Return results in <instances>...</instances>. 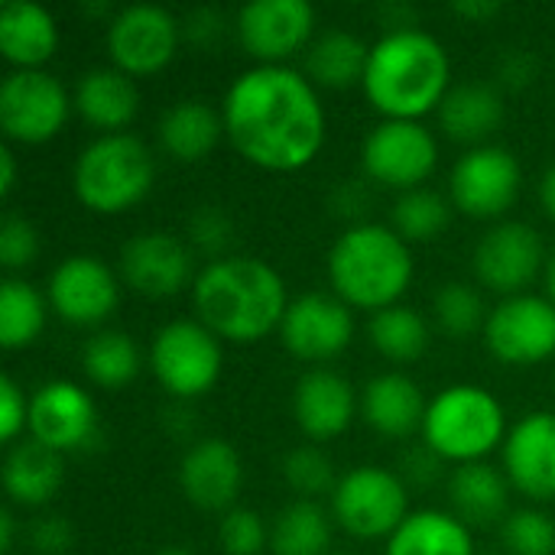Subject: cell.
<instances>
[{"label":"cell","instance_id":"cell-52","mask_svg":"<svg viewBox=\"0 0 555 555\" xmlns=\"http://www.w3.org/2000/svg\"><path fill=\"white\" fill-rule=\"evenodd\" d=\"M153 555H192L189 550H182V546H166V550H159V553Z\"/></svg>","mask_w":555,"mask_h":555},{"label":"cell","instance_id":"cell-48","mask_svg":"<svg viewBox=\"0 0 555 555\" xmlns=\"http://www.w3.org/2000/svg\"><path fill=\"white\" fill-rule=\"evenodd\" d=\"M16 189V153L10 146L0 150V195H13Z\"/></svg>","mask_w":555,"mask_h":555},{"label":"cell","instance_id":"cell-27","mask_svg":"<svg viewBox=\"0 0 555 555\" xmlns=\"http://www.w3.org/2000/svg\"><path fill=\"white\" fill-rule=\"evenodd\" d=\"M221 137V107H211L202 98H182L159 117V146L179 163H202Z\"/></svg>","mask_w":555,"mask_h":555},{"label":"cell","instance_id":"cell-7","mask_svg":"<svg viewBox=\"0 0 555 555\" xmlns=\"http://www.w3.org/2000/svg\"><path fill=\"white\" fill-rule=\"evenodd\" d=\"M146 364L169 397L189 403L218 384L224 367L221 338L198 319H172L153 335Z\"/></svg>","mask_w":555,"mask_h":555},{"label":"cell","instance_id":"cell-22","mask_svg":"<svg viewBox=\"0 0 555 555\" xmlns=\"http://www.w3.org/2000/svg\"><path fill=\"white\" fill-rule=\"evenodd\" d=\"M293 416L306 439L328 442L348 433L358 416V393L351 380L332 367H312L296 380Z\"/></svg>","mask_w":555,"mask_h":555},{"label":"cell","instance_id":"cell-50","mask_svg":"<svg viewBox=\"0 0 555 555\" xmlns=\"http://www.w3.org/2000/svg\"><path fill=\"white\" fill-rule=\"evenodd\" d=\"M16 543V517L10 511H0V553H10Z\"/></svg>","mask_w":555,"mask_h":555},{"label":"cell","instance_id":"cell-9","mask_svg":"<svg viewBox=\"0 0 555 555\" xmlns=\"http://www.w3.org/2000/svg\"><path fill=\"white\" fill-rule=\"evenodd\" d=\"M72 107V94L46 68L10 72L0 81V130L10 143H49L68 124Z\"/></svg>","mask_w":555,"mask_h":555},{"label":"cell","instance_id":"cell-44","mask_svg":"<svg viewBox=\"0 0 555 555\" xmlns=\"http://www.w3.org/2000/svg\"><path fill=\"white\" fill-rule=\"evenodd\" d=\"M29 543H33V553L65 555L75 546V527L65 517H59V514L42 517L29 530Z\"/></svg>","mask_w":555,"mask_h":555},{"label":"cell","instance_id":"cell-49","mask_svg":"<svg viewBox=\"0 0 555 555\" xmlns=\"http://www.w3.org/2000/svg\"><path fill=\"white\" fill-rule=\"evenodd\" d=\"M540 202L546 208V215L555 221V163L543 172V182H540Z\"/></svg>","mask_w":555,"mask_h":555},{"label":"cell","instance_id":"cell-2","mask_svg":"<svg viewBox=\"0 0 555 555\" xmlns=\"http://www.w3.org/2000/svg\"><path fill=\"white\" fill-rule=\"evenodd\" d=\"M289 302L280 270L247 254L208 260L192 283L198 322L231 345H254L280 332Z\"/></svg>","mask_w":555,"mask_h":555},{"label":"cell","instance_id":"cell-14","mask_svg":"<svg viewBox=\"0 0 555 555\" xmlns=\"http://www.w3.org/2000/svg\"><path fill=\"white\" fill-rule=\"evenodd\" d=\"M46 299L62 322L98 328L117 312L120 276L94 254H72L49 273Z\"/></svg>","mask_w":555,"mask_h":555},{"label":"cell","instance_id":"cell-8","mask_svg":"<svg viewBox=\"0 0 555 555\" xmlns=\"http://www.w3.org/2000/svg\"><path fill=\"white\" fill-rule=\"evenodd\" d=\"M410 517V491L400 475L380 465H361L338 478L332 491V520L358 540H390Z\"/></svg>","mask_w":555,"mask_h":555},{"label":"cell","instance_id":"cell-16","mask_svg":"<svg viewBox=\"0 0 555 555\" xmlns=\"http://www.w3.org/2000/svg\"><path fill=\"white\" fill-rule=\"evenodd\" d=\"M276 335L293 358L325 364L351 348L354 312L335 293H302L289 302Z\"/></svg>","mask_w":555,"mask_h":555},{"label":"cell","instance_id":"cell-29","mask_svg":"<svg viewBox=\"0 0 555 555\" xmlns=\"http://www.w3.org/2000/svg\"><path fill=\"white\" fill-rule=\"evenodd\" d=\"M511 481L488 462L459 465L449 478V501L465 527H491L507 520Z\"/></svg>","mask_w":555,"mask_h":555},{"label":"cell","instance_id":"cell-17","mask_svg":"<svg viewBox=\"0 0 555 555\" xmlns=\"http://www.w3.org/2000/svg\"><path fill=\"white\" fill-rule=\"evenodd\" d=\"M546 247L533 224L501 221L475 247V276L481 286L501 293L504 299L527 293V286L546 270Z\"/></svg>","mask_w":555,"mask_h":555},{"label":"cell","instance_id":"cell-11","mask_svg":"<svg viewBox=\"0 0 555 555\" xmlns=\"http://www.w3.org/2000/svg\"><path fill=\"white\" fill-rule=\"evenodd\" d=\"M524 185V169L507 146L488 143L468 150L449 176V202L468 218H504Z\"/></svg>","mask_w":555,"mask_h":555},{"label":"cell","instance_id":"cell-40","mask_svg":"<svg viewBox=\"0 0 555 555\" xmlns=\"http://www.w3.org/2000/svg\"><path fill=\"white\" fill-rule=\"evenodd\" d=\"M189 247L211 260L231 257L234 247V221L218 205H198L189 218Z\"/></svg>","mask_w":555,"mask_h":555},{"label":"cell","instance_id":"cell-24","mask_svg":"<svg viewBox=\"0 0 555 555\" xmlns=\"http://www.w3.org/2000/svg\"><path fill=\"white\" fill-rule=\"evenodd\" d=\"M361 410L367 426L384 439H410L413 433H423L429 400L410 374L384 371L364 387Z\"/></svg>","mask_w":555,"mask_h":555},{"label":"cell","instance_id":"cell-32","mask_svg":"<svg viewBox=\"0 0 555 555\" xmlns=\"http://www.w3.org/2000/svg\"><path fill=\"white\" fill-rule=\"evenodd\" d=\"M49 315V299L26 280L7 276L0 283V345L7 351H23L29 348Z\"/></svg>","mask_w":555,"mask_h":555},{"label":"cell","instance_id":"cell-13","mask_svg":"<svg viewBox=\"0 0 555 555\" xmlns=\"http://www.w3.org/2000/svg\"><path fill=\"white\" fill-rule=\"evenodd\" d=\"M488 351L511 367H533L555 354V306L546 296L520 293L491 309L485 325Z\"/></svg>","mask_w":555,"mask_h":555},{"label":"cell","instance_id":"cell-25","mask_svg":"<svg viewBox=\"0 0 555 555\" xmlns=\"http://www.w3.org/2000/svg\"><path fill=\"white\" fill-rule=\"evenodd\" d=\"M59 49L55 16L33 0H7L0 10V52L13 72L42 68Z\"/></svg>","mask_w":555,"mask_h":555},{"label":"cell","instance_id":"cell-19","mask_svg":"<svg viewBox=\"0 0 555 555\" xmlns=\"http://www.w3.org/2000/svg\"><path fill=\"white\" fill-rule=\"evenodd\" d=\"M26 436L39 446L68 455L81 452L98 439V410L88 390L75 380H49L29 397Z\"/></svg>","mask_w":555,"mask_h":555},{"label":"cell","instance_id":"cell-30","mask_svg":"<svg viewBox=\"0 0 555 555\" xmlns=\"http://www.w3.org/2000/svg\"><path fill=\"white\" fill-rule=\"evenodd\" d=\"M371 46L351 29H325L302 55V72L315 88H354L364 85Z\"/></svg>","mask_w":555,"mask_h":555},{"label":"cell","instance_id":"cell-1","mask_svg":"<svg viewBox=\"0 0 555 555\" xmlns=\"http://www.w3.org/2000/svg\"><path fill=\"white\" fill-rule=\"evenodd\" d=\"M224 137L241 159L267 172H299L325 146L328 117L319 88L293 65H250L221 101Z\"/></svg>","mask_w":555,"mask_h":555},{"label":"cell","instance_id":"cell-6","mask_svg":"<svg viewBox=\"0 0 555 555\" xmlns=\"http://www.w3.org/2000/svg\"><path fill=\"white\" fill-rule=\"evenodd\" d=\"M504 403L478 384H452L429 400L423 442L442 462H485L507 439Z\"/></svg>","mask_w":555,"mask_h":555},{"label":"cell","instance_id":"cell-36","mask_svg":"<svg viewBox=\"0 0 555 555\" xmlns=\"http://www.w3.org/2000/svg\"><path fill=\"white\" fill-rule=\"evenodd\" d=\"M449 218H452V202L426 185L403 192L393 205V231L410 247L436 241L449 228Z\"/></svg>","mask_w":555,"mask_h":555},{"label":"cell","instance_id":"cell-23","mask_svg":"<svg viewBox=\"0 0 555 555\" xmlns=\"http://www.w3.org/2000/svg\"><path fill=\"white\" fill-rule=\"evenodd\" d=\"M75 111L98 127L101 133H127V127L140 114V88L137 78L124 75L114 65L88 68L75 85Z\"/></svg>","mask_w":555,"mask_h":555},{"label":"cell","instance_id":"cell-28","mask_svg":"<svg viewBox=\"0 0 555 555\" xmlns=\"http://www.w3.org/2000/svg\"><path fill=\"white\" fill-rule=\"evenodd\" d=\"M62 478H65L62 455L39 446L29 436L23 442L10 446V452L3 459V488L10 494V501L20 507L49 504L59 494Z\"/></svg>","mask_w":555,"mask_h":555},{"label":"cell","instance_id":"cell-18","mask_svg":"<svg viewBox=\"0 0 555 555\" xmlns=\"http://www.w3.org/2000/svg\"><path fill=\"white\" fill-rule=\"evenodd\" d=\"M117 276L146 299L179 296L185 286L195 283L192 247L169 231H140L124 241L117 257Z\"/></svg>","mask_w":555,"mask_h":555},{"label":"cell","instance_id":"cell-46","mask_svg":"<svg viewBox=\"0 0 555 555\" xmlns=\"http://www.w3.org/2000/svg\"><path fill=\"white\" fill-rule=\"evenodd\" d=\"M224 26H221V16L215 13V10H198V13H192L189 16V23L182 26V33L189 36V39H195L198 46H215V39H218V33H221Z\"/></svg>","mask_w":555,"mask_h":555},{"label":"cell","instance_id":"cell-15","mask_svg":"<svg viewBox=\"0 0 555 555\" xmlns=\"http://www.w3.org/2000/svg\"><path fill=\"white\" fill-rule=\"evenodd\" d=\"M237 39L257 65H286L315 39V10L306 0H250L237 13Z\"/></svg>","mask_w":555,"mask_h":555},{"label":"cell","instance_id":"cell-51","mask_svg":"<svg viewBox=\"0 0 555 555\" xmlns=\"http://www.w3.org/2000/svg\"><path fill=\"white\" fill-rule=\"evenodd\" d=\"M546 299L555 306V254L550 257V263H546Z\"/></svg>","mask_w":555,"mask_h":555},{"label":"cell","instance_id":"cell-43","mask_svg":"<svg viewBox=\"0 0 555 555\" xmlns=\"http://www.w3.org/2000/svg\"><path fill=\"white\" fill-rule=\"evenodd\" d=\"M26 426H29V397L13 377H3L0 380V439L7 446H16Z\"/></svg>","mask_w":555,"mask_h":555},{"label":"cell","instance_id":"cell-20","mask_svg":"<svg viewBox=\"0 0 555 555\" xmlns=\"http://www.w3.org/2000/svg\"><path fill=\"white\" fill-rule=\"evenodd\" d=\"M179 488L198 511H234L244 488V462L237 449L218 436L192 442L179 462Z\"/></svg>","mask_w":555,"mask_h":555},{"label":"cell","instance_id":"cell-39","mask_svg":"<svg viewBox=\"0 0 555 555\" xmlns=\"http://www.w3.org/2000/svg\"><path fill=\"white\" fill-rule=\"evenodd\" d=\"M501 537L511 555H555V520L537 507L511 511Z\"/></svg>","mask_w":555,"mask_h":555},{"label":"cell","instance_id":"cell-35","mask_svg":"<svg viewBox=\"0 0 555 555\" xmlns=\"http://www.w3.org/2000/svg\"><path fill=\"white\" fill-rule=\"evenodd\" d=\"M367 335H371V345L377 348V354L393 364L420 361L429 348V322L423 312H416L410 306H390L384 312H374Z\"/></svg>","mask_w":555,"mask_h":555},{"label":"cell","instance_id":"cell-45","mask_svg":"<svg viewBox=\"0 0 555 555\" xmlns=\"http://www.w3.org/2000/svg\"><path fill=\"white\" fill-rule=\"evenodd\" d=\"M537 72H540V65H537L533 52H527V49H511L501 59V65H498L501 85H507V88H527V85H533Z\"/></svg>","mask_w":555,"mask_h":555},{"label":"cell","instance_id":"cell-34","mask_svg":"<svg viewBox=\"0 0 555 555\" xmlns=\"http://www.w3.org/2000/svg\"><path fill=\"white\" fill-rule=\"evenodd\" d=\"M140 348L127 332L101 328L88 338L81 351L85 377L101 390H120L140 374Z\"/></svg>","mask_w":555,"mask_h":555},{"label":"cell","instance_id":"cell-10","mask_svg":"<svg viewBox=\"0 0 555 555\" xmlns=\"http://www.w3.org/2000/svg\"><path fill=\"white\" fill-rule=\"evenodd\" d=\"M364 176L393 192L423 189L439 166V140L423 120H380L361 143Z\"/></svg>","mask_w":555,"mask_h":555},{"label":"cell","instance_id":"cell-37","mask_svg":"<svg viewBox=\"0 0 555 555\" xmlns=\"http://www.w3.org/2000/svg\"><path fill=\"white\" fill-rule=\"evenodd\" d=\"M488 315L491 312L485 309L481 293L475 286L462 283V280H452V283L439 286L436 296H433V319L449 338H468L475 332H485Z\"/></svg>","mask_w":555,"mask_h":555},{"label":"cell","instance_id":"cell-4","mask_svg":"<svg viewBox=\"0 0 555 555\" xmlns=\"http://www.w3.org/2000/svg\"><path fill=\"white\" fill-rule=\"evenodd\" d=\"M325 267L332 293L345 306L371 315L400 306L416 273L410 244L390 224L377 221H358L341 231L328 247Z\"/></svg>","mask_w":555,"mask_h":555},{"label":"cell","instance_id":"cell-26","mask_svg":"<svg viewBox=\"0 0 555 555\" xmlns=\"http://www.w3.org/2000/svg\"><path fill=\"white\" fill-rule=\"evenodd\" d=\"M439 124L442 130L459 140L475 146H488L494 130L504 124V94L498 85L488 81H465L452 85L439 107Z\"/></svg>","mask_w":555,"mask_h":555},{"label":"cell","instance_id":"cell-47","mask_svg":"<svg viewBox=\"0 0 555 555\" xmlns=\"http://www.w3.org/2000/svg\"><path fill=\"white\" fill-rule=\"evenodd\" d=\"M501 10H504V7H501L498 0H459V3H452V13H455V16H462V20H475V23H481V20H494Z\"/></svg>","mask_w":555,"mask_h":555},{"label":"cell","instance_id":"cell-5","mask_svg":"<svg viewBox=\"0 0 555 555\" xmlns=\"http://www.w3.org/2000/svg\"><path fill=\"white\" fill-rule=\"evenodd\" d=\"M156 185L153 150L133 133L94 137L72 166L75 198L104 218L137 208Z\"/></svg>","mask_w":555,"mask_h":555},{"label":"cell","instance_id":"cell-41","mask_svg":"<svg viewBox=\"0 0 555 555\" xmlns=\"http://www.w3.org/2000/svg\"><path fill=\"white\" fill-rule=\"evenodd\" d=\"M218 540H221L224 555H260L270 546V530L257 511L234 507L221 517Z\"/></svg>","mask_w":555,"mask_h":555},{"label":"cell","instance_id":"cell-33","mask_svg":"<svg viewBox=\"0 0 555 555\" xmlns=\"http://www.w3.org/2000/svg\"><path fill=\"white\" fill-rule=\"evenodd\" d=\"M332 546V517L315 501L286 504L270 527L273 555H325Z\"/></svg>","mask_w":555,"mask_h":555},{"label":"cell","instance_id":"cell-21","mask_svg":"<svg viewBox=\"0 0 555 555\" xmlns=\"http://www.w3.org/2000/svg\"><path fill=\"white\" fill-rule=\"evenodd\" d=\"M504 475L530 501H555V413H527L504 439Z\"/></svg>","mask_w":555,"mask_h":555},{"label":"cell","instance_id":"cell-42","mask_svg":"<svg viewBox=\"0 0 555 555\" xmlns=\"http://www.w3.org/2000/svg\"><path fill=\"white\" fill-rule=\"evenodd\" d=\"M39 254V234L33 228V221L20 218V215H7L0 221V263L3 270L16 273L26 270Z\"/></svg>","mask_w":555,"mask_h":555},{"label":"cell","instance_id":"cell-38","mask_svg":"<svg viewBox=\"0 0 555 555\" xmlns=\"http://www.w3.org/2000/svg\"><path fill=\"white\" fill-rule=\"evenodd\" d=\"M283 478L302 501H315L319 494H332L338 488L335 465L315 442L299 446L283 459Z\"/></svg>","mask_w":555,"mask_h":555},{"label":"cell","instance_id":"cell-31","mask_svg":"<svg viewBox=\"0 0 555 555\" xmlns=\"http://www.w3.org/2000/svg\"><path fill=\"white\" fill-rule=\"evenodd\" d=\"M384 555H475V540L472 527H465L455 514L416 511L387 540Z\"/></svg>","mask_w":555,"mask_h":555},{"label":"cell","instance_id":"cell-12","mask_svg":"<svg viewBox=\"0 0 555 555\" xmlns=\"http://www.w3.org/2000/svg\"><path fill=\"white\" fill-rule=\"evenodd\" d=\"M179 20L156 3H130L117 10L107 23V52L114 68L130 78H146L163 72L182 42Z\"/></svg>","mask_w":555,"mask_h":555},{"label":"cell","instance_id":"cell-53","mask_svg":"<svg viewBox=\"0 0 555 555\" xmlns=\"http://www.w3.org/2000/svg\"><path fill=\"white\" fill-rule=\"evenodd\" d=\"M338 555H354V553H338Z\"/></svg>","mask_w":555,"mask_h":555},{"label":"cell","instance_id":"cell-3","mask_svg":"<svg viewBox=\"0 0 555 555\" xmlns=\"http://www.w3.org/2000/svg\"><path fill=\"white\" fill-rule=\"evenodd\" d=\"M364 94L384 120H423L452 91V59L446 46L420 29H387L371 42Z\"/></svg>","mask_w":555,"mask_h":555}]
</instances>
